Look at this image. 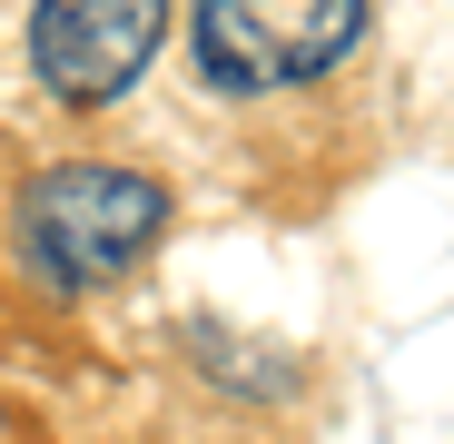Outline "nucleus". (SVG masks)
I'll return each mask as SVG.
<instances>
[{"label":"nucleus","mask_w":454,"mask_h":444,"mask_svg":"<svg viewBox=\"0 0 454 444\" xmlns=\"http://www.w3.org/2000/svg\"><path fill=\"white\" fill-rule=\"evenodd\" d=\"M168 40V0H30V80L59 109H109Z\"/></svg>","instance_id":"nucleus-3"},{"label":"nucleus","mask_w":454,"mask_h":444,"mask_svg":"<svg viewBox=\"0 0 454 444\" xmlns=\"http://www.w3.org/2000/svg\"><path fill=\"white\" fill-rule=\"evenodd\" d=\"M168 238V188L119 159H59L11 207V257L40 296H99Z\"/></svg>","instance_id":"nucleus-1"},{"label":"nucleus","mask_w":454,"mask_h":444,"mask_svg":"<svg viewBox=\"0 0 454 444\" xmlns=\"http://www.w3.org/2000/svg\"><path fill=\"white\" fill-rule=\"evenodd\" d=\"M365 40V0H198L188 50L217 99H267L307 90Z\"/></svg>","instance_id":"nucleus-2"}]
</instances>
